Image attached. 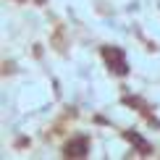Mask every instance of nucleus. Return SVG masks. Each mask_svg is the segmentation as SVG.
I'll return each instance as SVG.
<instances>
[{
    "mask_svg": "<svg viewBox=\"0 0 160 160\" xmlns=\"http://www.w3.org/2000/svg\"><path fill=\"white\" fill-rule=\"evenodd\" d=\"M102 55H105V61H108L110 66H116L118 74H126V71H129V66H126L123 55H121V50H116V48H105V50H102Z\"/></svg>",
    "mask_w": 160,
    "mask_h": 160,
    "instance_id": "nucleus-1",
    "label": "nucleus"
},
{
    "mask_svg": "<svg viewBox=\"0 0 160 160\" xmlns=\"http://www.w3.org/2000/svg\"><path fill=\"white\" fill-rule=\"evenodd\" d=\"M66 155H74V158L87 155V139H74V142H68V147H66Z\"/></svg>",
    "mask_w": 160,
    "mask_h": 160,
    "instance_id": "nucleus-2",
    "label": "nucleus"
}]
</instances>
